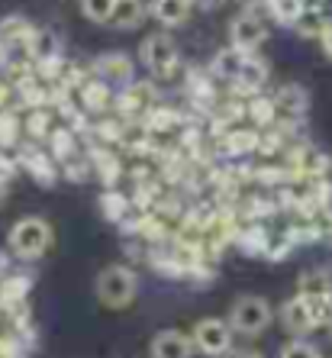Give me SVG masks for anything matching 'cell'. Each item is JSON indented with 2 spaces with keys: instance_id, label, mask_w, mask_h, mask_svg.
I'll return each instance as SVG.
<instances>
[{
  "instance_id": "obj_6",
  "label": "cell",
  "mask_w": 332,
  "mask_h": 358,
  "mask_svg": "<svg viewBox=\"0 0 332 358\" xmlns=\"http://www.w3.org/2000/svg\"><path fill=\"white\" fill-rule=\"evenodd\" d=\"M261 42H268V23L258 17L255 10H245L242 17H236L229 23V45L233 49L255 55L261 49Z\"/></svg>"
},
{
  "instance_id": "obj_1",
  "label": "cell",
  "mask_w": 332,
  "mask_h": 358,
  "mask_svg": "<svg viewBox=\"0 0 332 358\" xmlns=\"http://www.w3.org/2000/svg\"><path fill=\"white\" fill-rule=\"evenodd\" d=\"M7 242H10V252H13L17 259L36 262L52 249V226L42 217H23L13 223Z\"/></svg>"
},
{
  "instance_id": "obj_8",
  "label": "cell",
  "mask_w": 332,
  "mask_h": 358,
  "mask_svg": "<svg viewBox=\"0 0 332 358\" xmlns=\"http://www.w3.org/2000/svg\"><path fill=\"white\" fill-rule=\"evenodd\" d=\"M194 349H197L194 336L181 333V329H161L149 345L152 358H194Z\"/></svg>"
},
{
  "instance_id": "obj_2",
  "label": "cell",
  "mask_w": 332,
  "mask_h": 358,
  "mask_svg": "<svg viewBox=\"0 0 332 358\" xmlns=\"http://www.w3.org/2000/svg\"><path fill=\"white\" fill-rule=\"evenodd\" d=\"M94 291H97V300L110 310H123L136 300V291H139V278L129 271L126 265H110L103 268L94 281Z\"/></svg>"
},
{
  "instance_id": "obj_23",
  "label": "cell",
  "mask_w": 332,
  "mask_h": 358,
  "mask_svg": "<svg viewBox=\"0 0 332 358\" xmlns=\"http://www.w3.org/2000/svg\"><path fill=\"white\" fill-rule=\"evenodd\" d=\"M245 10H258V7H268V0H239Z\"/></svg>"
},
{
  "instance_id": "obj_22",
  "label": "cell",
  "mask_w": 332,
  "mask_h": 358,
  "mask_svg": "<svg viewBox=\"0 0 332 358\" xmlns=\"http://www.w3.org/2000/svg\"><path fill=\"white\" fill-rule=\"evenodd\" d=\"M197 7H203V10H216V7H223L226 0H194Z\"/></svg>"
},
{
  "instance_id": "obj_7",
  "label": "cell",
  "mask_w": 332,
  "mask_h": 358,
  "mask_svg": "<svg viewBox=\"0 0 332 358\" xmlns=\"http://www.w3.org/2000/svg\"><path fill=\"white\" fill-rule=\"evenodd\" d=\"M277 317H281V326L294 336V339H303L307 333H313V329H316L313 300L300 297V294H297V297H291V300H284L281 310H277Z\"/></svg>"
},
{
  "instance_id": "obj_21",
  "label": "cell",
  "mask_w": 332,
  "mask_h": 358,
  "mask_svg": "<svg viewBox=\"0 0 332 358\" xmlns=\"http://www.w3.org/2000/svg\"><path fill=\"white\" fill-rule=\"evenodd\" d=\"M319 42H323V52H326V55H329V59H332V26H329V29H326V33H323V39H319Z\"/></svg>"
},
{
  "instance_id": "obj_14",
  "label": "cell",
  "mask_w": 332,
  "mask_h": 358,
  "mask_svg": "<svg viewBox=\"0 0 332 358\" xmlns=\"http://www.w3.org/2000/svg\"><path fill=\"white\" fill-rule=\"evenodd\" d=\"M265 81H268V62L258 59V55H249L245 65H242V71H239V78H236L233 84L242 94H258L265 87Z\"/></svg>"
},
{
  "instance_id": "obj_3",
  "label": "cell",
  "mask_w": 332,
  "mask_h": 358,
  "mask_svg": "<svg viewBox=\"0 0 332 358\" xmlns=\"http://www.w3.org/2000/svg\"><path fill=\"white\" fill-rule=\"evenodd\" d=\"M274 320V310L271 303H268L265 297H255V294H249V297H239L229 307V326H233L239 336H261L271 326Z\"/></svg>"
},
{
  "instance_id": "obj_15",
  "label": "cell",
  "mask_w": 332,
  "mask_h": 358,
  "mask_svg": "<svg viewBox=\"0 0 332 358\" xmlns=\"http://www.w3.org/2000/svg\"><path fill=\"white\" fill-rule=\"evenodd\" d=\"M245 59H249V52H239V49H233V45H226V49H219L213 55L210 71H213L216 78H223V81H236L242 65H245Z\"/></svg>"
},
{
  "instance_id": "obj_17",
  "label": "cell",
  "mask_w": 332,
  "mask_h": 358,
  "mask_svg": "<svg viewBox=\"0 0 332 358\" xmlns=\"http://www.w3.org/2000/svg\"><path fill=\"white\" fill-rule=\"evenodd\" d=\"M145 17V7H142V0H117V10H113V17H110V26L113 29H136Z\"/></svg>"
},
{
  "instance_id": "obj_4",
  "label": "cell",
  "mask_w": 332,
  "mask_h": 358,
  "mask_svg": "<svg viewBox=\"0 0 332 358\" xmlns=\"http://www.w3.org/2000/svg\"><path fill=\"white\" fill-rule=\"evenodd\" d=\"M139 59L152 71V78H171L178 71V65H181V49H178V42L171 36L152 33L149 39L142 42Z\"/></svg>"
},
{
  "instance_id": "obj_9",
  "label": "cell",
  "mask_w": 332,
  "mask_h": 358,
  "mask_svg": "<svg viewBox=\"0 0 332 358\" xmlns=\"http://www.w3.org/2000/svg\"><path fill=\"white\" fill-rule=\"evenodd\" d=\"M94 68L103 84H133V59L126 52H103Z\"/></svg>"
},
{
  "instance_id": "obj_12",
  "label": "cell",
  "mask_w": 332,
  "mask_h": 358,
  "mask_svg": "<svg viewBox=\"0 0 332 358\" xmlns=\"http://www.w3.org/2000/svg\"><path fill=\"white\" fill-rule=\"evenodd\" d=\"M332 26L329 20V7H303V13L294 23V33L307 36V39H323V33Z\"/></svg>"
},
{
  "instance_id": "obj_26",
  "label": "cell",
  "mask_w": 332,
  "mask_h": 358,
  "mask_svg": "<svg viewBox=\"0 0 332 358\" xmlns=\"http://www.w3.org/2000/svg\"><path fill=\"white\" fill-rule=\"evenodd\" d=\"M329 262H332V245H329Z\"/></svg>"
},
{
  "instance_id": "obj_20",
  "label": "cell",
  "mask_w": 332,
  "mask_h": 358,
  "mask_svg": "<svg viewBox=\"0 0 332 358\" xmlns=\"http://www.w3.org/2000/svg\"><path fill=\"white\" fill-rule=\"evenodd\" d=\"M277 358H323L319 349L313 342H303V339H294V342H284V349Z\"/></svg>"
},
{
  "instance_id": "obj_24",
  "label": "cell",
  "mask_w": 332,
  "mask_h": 358,
  "mask_svg": "<svg viewBox=\"0 0 332 358\" xmlns=\"http://www.w3.org/2000/svg\"><path fill=\"white\" fill-rule=\"evenodd\" d=\"M7 191H10V187H7V178L0 175V203H3V200H7Z\"/></svg>"
},
{
  "instance_id": "obj_25",
  "label": "cell",
  "mask_w": 332,
  "mask_h": 358,
  "mask_svg": "<svg viewBox=\"0 0 332 358\" xmlns=\"http://www.w3.org/2000/svg\"><path fill=\"white\" fill-rule=\"evenodd\" d=\"M233 358H261L258 352H239V355H233Z\"/></svg>"
},
{
  "instance_id": "obj_10",
  "label": "cell",
  "mask_w": 332,
  "mask_h": 358,
  "mask_svg": "<svg viewBox=\"0 0 332 358\" xmlns=\"http://www.w3.org/2000/svg\"><path fill=\"white\" fill-rule=\"evenodd\" d=\"M194 7H197L194 0H152L149 17L158 20L161 26H168V29H175V26H184L191 20Z\"/></svg>"
},
{
  "instance_id": "obj_19",
  "label": "cell",
  "mask_w": 332,
  "mask_h": 358,
  "mask_svg": "<svg viewBox=\"0 0 332 358\" xmlns=\"http://www.w3.org/2000/svg\"><path fill=\"white\" fill-rule=\"evenodd\" d=\"M113 10H117V0H81V13L91 23H107L110 26V17H113Z\"/></svg>"
},
{
  "instance_id": "obj_16",
  "label": "cell",
  "mask_w": 332,
  "mask_h": 358,
  "mask_svg": "<svg viewBox=\"0 0 332 358\" xmlns=\"http://www.w3.org/2000/svg\"><path fill=\"white\" fill-rule=\"evenodd\" d=\"M307 91L300 87V84H284L281 91H277V97H274V107H277V113H287V117H300V113H307Z\"/></svg>"
},
{
  "instance_id": "obj_5",
  "label": "cell",
  "mask_w": 332,
  "mask_h": 358,
  "mask_svg": "<svg viewBox=\"0 0 332 358\" xmlns=\"http://www.w3.org/2000/svg\"><path fill=\"white\" fill-rule=\"evenodd\" d=\"M194 345H197V352H203V355L210 358H219L226 355V352L233 349V336L236 329L229 326V320H200L197 326H194Z\"/></svg>"
},
{
  "instance_id": "obj_13",
  "label": "cell",
  "mask_w": 332,
  "mask_h": 358,
  "mask_svg": "<svg viewBox=\"0 0 332 358\" xmlns=\"http://www.w3.org/2000/svg\"><path fill=\"white\" fill-rule=\"evenodd\" d=\"M297 294L307 300H323V297H332V275L326 268H310L303 271L297 281Z\"/></svg>"
},
{
  "instance_id": "obj_18",
  "label": "cell",
  "mask_w": 332,
  "mask_h": 358,
  "mask_svg": "<svg viewBox=\"0 0 332 358\" xmlns=\"http://www.w3.org/2000/svg\"><path fill=\"white\" fill-rule=\"evenodd\" d=\"M268 13L274 17V23L294 29L297 17L303 13V0H268Z\"/></svg>"
},
{
  "instance_id": "obj_11",
  "label": "cell",
  "mask_w": 332,
  "mask_h": 358,
  "mask_svg": "<svg viewBox=\"0 0 332 358\" xmlns=\"http://www.w3.org/2000/svg\"><path fill=\"white\" fill-rule=\"evenodd\" d=\"M29 52H33V59L39 62V65H55V62L62 59V36L55 33L52 26H36Z\"/></svg>"
}]
</instances>
